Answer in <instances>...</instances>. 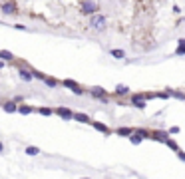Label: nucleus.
<instances>
[{
	"label": "nucleus",
	"instance_id": "obj_5",
	"mask_svg": "<svg viewBox=\"0 0 185 179\" xmlns=\"http://www.w3.org/2000/svg\"><path fill=\"white\" fill-rule=\"evenodd\" d=\"M54 112H56L60 117H64V119H72L74 117V112L70 110V107H56Z\"/></svg>",
	"mask_w": 185,
	"mask_h": 179
},
{
	"label": "nucleus",
	"instance_id": "obj_25",
	"mask_svg": "<svg viewBox=\"0 0 185 179\" xmlns=\"http://www.w3.org/2000/svg\"><path fill=\"white\" fill-rule=\"evenodd\" d=\"M179 44H181V46H185V38H181V40H179Z\"/></svg>",
	"mask_w": 185,
	"mask_h": 179
},
{
	"label": "nucleus",
	"instance_id": "obj_3",
	"mask_svg": "<svg viewBox=\"0 0 185 179\" xmlns=\"http://www.w3.org/2000/svg\"><path fill=\"white\" fill-rule=\"evenodd\" d=\"M0 10L4 14H18V4L16 2H0Z\"/></svg>",
	"mask_w": 185,
	"mask_h": 179
},
{
	"label": "nucleus",
	"instance_id": "obj_18",
	"mask_svg": "<svg viewBox=\"0 0 185 179\" xmlns=\"http://www.w3.org/2000/svg\"><path fill=\"white\" fill-rule=\"evenodd\" d=\"M129 139H132V143H141V142H143V137H141V135H138V133H133Z\"/></svg>",
	"mask_w": 185,
	"mask_h": 179
},
{
	"label": "nucleus",
	"instance_id": "obj_16",
	"mask_svg": "<svg viewBox=\"0 0 185 179\" xmlns=\"http://www.w3.org/2000/svg\"><path fill=\"white\" fill-rule=\"evenodd\" d=\"M110 54L113 58H126V52L123 50H110Z\"/></svg>",
	"mask_w": 185,
	"mask_h": 179
},
{
	"label": "nucleus",
	"instance_id": "obj_23",
	"mask_svg": "<svg viewBox=\"0 0 185 179\" xmlns=\"http://www.w3.org/2000/svg\"><path fill=\"white\" fill-rule=\"evenodd\" d=\"M175 54H185V46H179L177 50H175Z\"/></svg>",
	"mask_w": 185,
	"mask_h": 179
},
{
	"label": "nucleus",
	"instance_id": "obj_19",
	"mask_svg": "<svg viewBox=\"0 0 185 179\" xmlns=\"http://www.w3.org/2000/svg\"><path fill=\"white\" fill-rule=\"evenodd\" d=\"M165 143H167V145H169V147H171L173 151H177V153H179V145H177L175 142H171V139H167V142H165Z\"/></svg>",
	"mask_w": 185,
	"mask_h": 179
},
{
	"label": "nucleus",
	"instance_id": "obj_2",
	"mask_svg": "<svg viewBox=\"0 0 185 179\" xmlns=\"http://www.w3.org/2000/svg\"><path fill=\"white\" fill-rule=\"evenodd\" d=\"M78 8L82 10V14H88V16H94V14H98V4H94V2H80L78 4Z\"/></svg>",
	"mask_w": 185,
	"mask_h": 179
},
{
	"label": "nucleus",
	"instance_id": "obj_10",
	"mask_svg": "<svg viewBox=\"0 0 185 179\" xmlns=\"http://www.w3.org/2000/svg\"><path fill=\"white\" fill-rule=\"evenodd\" d=\"M0 60H8V62H14V54L8 52V50H0Z\"/></svg>",
	"mask_w": 185,
	"mask_h": 179
},
{
	"label": "nucleus",
	"instance_id": "obj_20",
	"mask_svg": "<svg viewBox=\"0 0 185 179\" xmlns=\"http://www.w3.org/2000/svg\"><path fill=\"white\" fill-rule=\"evenodd\" d=\"M44 84H46V86H50V88L58 86V82H56V80H52V78H44Z\"/></svg>",
	"mask_w": 185,
	"mask_h": 179
},
{
	"label": "nucleus",
	"instance_id": "obj_8",
	"mask_svg": "<svg viewBox=\"0 0 185 179\" xmlns=\"http://www.w3.org/2000/svg\"><path fill=\"white\" fill-rule=\"evenodd\" d=\"M90 92H92V96H94V97H102V100H108V97H106V90H104V88H92Z\"/></svg>",
	"mask_w": 185,
	"mask_h": 179
},
{
	"label": "nucleus",
	"instance_id": "obj_7",
	"mask_svg": "<svg viewBox=\"0 0 185 179\" xmlns=\"http://www.w3.org/2000/svg\"><path fill=\"white\" fill-rule=\"evenodd\" d=\"M18 74H20V78L24 80V82H30L34 76H32V72L30 70H26V68H18Z\"/></svg>",
	"mask_w": 185,
	"mask_h": 179
},
{
	"label": "nucleus",
	"instance_id": "obj_27",
	"mask_svg": "<svg viewBox=\"0 0 185 179\" xmlns=\"http://www.w3.org/2000/svg\"><path fill=\"white\" fill-rule=\"evenodd\" d=\"M0 68H4V62H0Z\"/></svg>",
	"mask_w": 185,
	"mask_h": 179
},
{
	"label": "nucleus",
	"instance_id": "obj_24",
	"mask_svg": "<svg viewBox=\"0 0 185 179\" xmlns=\"http://www.w3.org/2000/svg\"><path fill=\"white\" fill-rule=\"evenodd\" d=\"M179 157H181V159L185 161V153H183V151H179Z\"/></svg>",
	"mask_w": 185,
	"mask_h": 179
},
{
	"label": "nucleus",
	"instance_id": "obj_4",
	"mask_svg": "<svg viewBox=\"0 0 185 179\" xmlns=\"http://www.w3.org/2000/svg\"><path fill=\"white\" fill-rule=\"evenodd\" d=\"M62 84L66 86V88H70V90L74 92V94H78V96H82V94H84V88H82V86H78V84L74 82V80H64Z\"/></svg>",
	"mask_w": 185,
	"mask_h": 179
},
{
	"label": "nucleus",
	"instance_id": "obj_9",
	"mask_svg": "<svg viewBox=\"0 0 185 179\" xmlns=\"http://www.w3.org/2000/svg\"><path fill=\"white\" fill-rule=\"evenodd\" d=\"M2 107H4V110H6L8 113H14V112H18V106H16L14 102H4V104H2Z\"/></svg>",
	"mask_w": 185,
	"mask_h": 179
},
{
	"label": "nucleus",
	"instance_id": "obj_21",
	"mask_svg": "<svg viewBox=\"0 0 185 179\" xmlns=\"http://www.w3.org/2000/svg\"><path fill=\"white\" fill-rule=\"evenodd\" d=\"M38 112H40L42 116H50V113H54V110H50V107H40Z\"/></svg>",
	"mask_w": 185,
	"mask_h": 179
},
{
	"label": "nucleus",
	"instance_id": "obj_11",
	"mask_svg": "<svg viewBox=\"0 0 185 179\" xmlns=\"http://www.w3.org/2000/svg\"><path fill=\"white\" fill-rule=\"evenodd\" d=\"M118 133L123 135V137H132V135H133V129H132V127H119Z\"/></svg>",
	"mask_w": 185,
	"mask_h": 179
},
{
	"label": "nucleus",
	"instance_id": "obj_22",
	"mask_svg": "<svg viewBox=\"0 0 185 179\" xmlns=\"http://www.w3.org/2000/svg\"><path fill=\"white\" fill-rule=\"evenodd\" d=\"M132 104L138 107V110H145V100L143 102H132Z\"/></svg>",
	"mask_w": 185,
	"mask_h": 179
},
{
	"label": "nucleus",
	"instance_id": "obj_15",
	"mask_svg": "<svg viewBox=\"0 0 185 179\" xmlns=\"http://www.w3.org/2000/svg\"><path fill=\"white\" fill-rule=\"evenodd\" d=\"M32 110H34V107H30V106H18V112H20V113H24V116L32 113Z\"/></svg>",
	"mask_w": 185,
	"mask_h": 179
},
{
	"label": "nucleus",
	"instance_id": "obj_13",
	"mask_svg": "<svg viewBox=\"0 0 185 179\" xmlns=\"http://www.w3.org/2000/svg\"><path fill=\"white\" fill-rule=\"evenodd\" d=\"M74 119H76V122H82V123H88L90 122V117L86 116V113H74Z\"/></svg>",
	"mask_w": 185,
	"mask_h": 179
},
{
	"label": "nucleus",
	"instance_id": "obj_17",
	"mask_svg": "<svg viewBox=\"0 0 185 179\" xmlns=\"http://www.w3.org/2000/svg\"><path fill=\"white\" fill-rule=\"evenodd\" d=\"M26 153H28V155H38V153H40V149H38V147H32V145H30V147H26Z\"/></svg>",
	"mask_w": 185,
	"mask_h": 179
},
{
	"label": "nucleus",
	"instance_id": "obj_14",
	"mask_svg": "<svg viewBox=\"0 0 185 179\" xmlns=\"http://www.w3.org/2000/svg\"><path fill=\"white\" fill-rule=\"evenodd\" d=\"M92 126H94L96 129H100L102 133H110V129H108V127L104 126V123H100V122H94V123H92Z\"/></svg>",
	"mask_w": 185,
	"mask_h": 179
},
{
	"label": "nucleus",
	"instance_id": "obj_6",
	"mask_svg": "<svg viewBox=\"0 0 185 179\" xmlns=\"http://www.w3.org/2000/svg\"><path fill=\"white\" fill-rule=\"evenodd\" d=\"M151 137L157 139V142H163V143H165L167 139H169V135H167L165 132H151Z\"/></svg>",
	"mask_w": 185,
	"mask_h": 179
},
{
	"label": "nucleus",
	"instance_id": "obj_26",
	"mask_svg": "<svg viewBox=\"0 0 185 179\" xmlns=\"http://www.w3.org/2000/svg\"><path fill=\"white\" fill-rule=\"evenodd\" d=\"M2 149H4V145H2V143H0V151H2Z\"/></svg>",
	"mask_w": 185,
	"mask_h": 179
},
{
	"label": "nucleus",
	"instance_id": "obj_12",
	"mask_svg": "<svg viewBox=\"0 0 185 179\" xmlns=\"http://www.w3.org/2000/svg\"><path fill=\"white\" fill-rule=\"evenodd\" d=\"M116 94H118V96H128V94H129V88H128V86H122V84H119L118 88H116Z\"/></svg>",
	"mask_w": 185,
	"mask_h": 179
},
{
	"label": "nucleus",
	"instance_id": "obj_1",
	"mask_svg": "<svg viewBox=\"0 0 185 179\" xmlns=\"http://www.w3.org/2000/svg\"><path fill=\"white\" fill-rule=\"evenodd\" d=\"M106 16L104 14H100V12H98V14H94V16H92V28H96V30H106Z\"/></svg>",
	"mask_w": 185,
	"mask_h": 179
}]
</instances>
